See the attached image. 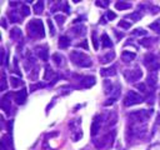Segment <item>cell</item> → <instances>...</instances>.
Wrapping results in <instances>:
<instances>
[{
	"label": "cell",
	"mask_w": 160,
	"mask_h": 150,
	"mask_svg": "<svg viewBox=\"0 0 160 150\" xmlns=\"http://www.w3.org/2000/svg\"><path fill=\"white\" fill-rule=\"evenodd\" d=\"M28 29H29V34L31 35H39V36H44V28H43V23L40 20H33L29 25H28Z\"/></svg>",
	"instance_id": "1"
},
{
	"label": "cell",
	"mask_w": 160,
	"mask_h": 150,
	"mask_svg": "<svg viewBox=\"0 0 160 150\" xmlns=\"http://www.w3.org/2000/svg\"><path fill=\"white\" fill-rule=\"evenodd\" d=\"M143 99H142V96H139L134 91H130L128 93V95H126L125 98V105H134V104H139V103H142Z\"/></svg>",
	"instance_id": "2"
},
{
	"label": "cell",
	"mask_w": 160,
	"mask_h": 150,
	"mask_svg": "<svg viewBox=\"0 0 160 150\" xmlns=\"http://www.w3.org/2000/svg\"><path fill=\"white\" fill-rule=\"evenodd\" d=\"M15 100H16L18 104H24L25 100H26V90L25 89H23L20 93L15 94Z\"/></svg>",
	"instance_id": "3"
},
{
	"label": "cell",
	"mask_w": 160,
	"mask_h": 150,
	"mask_svg": "<svg viewBox=\"0 0 160 150\" xmlns=\"http://www.w3.org/2000/svg\"><path fill=\"white\" fill-rule=\"evenodd\" d=\"M99 129H100V120L95 119V120H94V123H93V125H91V135H95Z\"/></svg>",
	"instance_id": "4"
},
{
	"label": "cell",
	"mask_w": 160,
	"mask_h": 150,
	"mask_svg": "<svg viewBox=\"0 0 160 150\" xmlns=\"http://www.w3.org/2000/svg\"><path fill=\"white\" fill-rule=\"evenodd\" d=\"M101 43H103V46H104V48H110V46L113 45V44H111V41H110V39L108 38L106 34L103 35V40H101Z\"/></svg>",
	"instance_id": "5"
},
{
	"label": "cell",
	"mask_w": 160,
	"mask_h": 150,
	"mask_svg": "<svg viewBox=\"0 0 160 150\" xmlns=\"http://www.w3.org/2000/svg\"><path fill=\"white\" fill-rule=\"evenodd\" d=\"M69 44H70V40L68 39L67 36H63L62 39H60V41H59V46H60V48H67Z\"/></svg>",
	"instance_id": "6"
},
{
	"label": "cell",
	"mask_w": 160,
	"mask_h": 150,
	"mask_svg": "<svg viewBox=\"0 0 160 150\" xmlns=\"http://www.w3.org/2000/svg\"><path fill=\"white\" fill-rule=\"evenodd\" d=\"M115 69L111 68V69H103L101 70V75H104V76H106V75H115Z\"/></svg>",
	"instance_id": "7"
},
{
	"label": "cell",
	"mask_w": 160,
	"mask_h": 150,
	"mask_svg": "<svg viewBox=\"0 0 160 150\" xmlns=\"http://www.w3.org/2000/svg\"><path fill=\"white\" fill-rule=\"evenodd\" d=\"M123 58L125 62H129L130 59H134L135 58V54L134 53H128V51H125V53L123 54Z\"/></svg>",
	"instance_id": "8"
},
{
	"label": "cell",
	"mask_w": 160,
	"mask_h": 150,
	"mask_svg": "<svg viewBox=\"0 0 160 150\" xmlns=\"http://www.w3.org/2000/svg\"><path fill=\"white\" fill-rule=\"evenodd\" d=\"M34 10H35L36 14H39V13L43 11V3H36L35 6H34Z\"/></svg>",
	"instance_id": "9"
},
{
	"label": "cell",
	"mask_w": 160,
	"mask_h": 150,
	"mask_svg": "<svg viewBox=\"0 0 160 150\" xmlns=\"http://www.w3.org/2000/svg\"><path fill=\"white\" fill-rule=\"evenodd\" d=\"M116 8H118V9H128V8H130V4H125V3H116Z\"/></svg>",
	"instance_id": "10"
},
{
	"label": "cell",
	"mask_w": 160,
	"mask_h": 150,
	"mask_svg": "<svg viewBox=\"0 0 160 150\" xmlns=\"http://www.w3.org/2000/svg\"><path fill=\"white\" fill-rule=\"evenodd\" d=\"M113 58H114V53H109V54H106V56H105V58H103V60H101V62L103 63H108V62H110V59H113Z\"/></svg>",
	"instance_id": "11"
},
{
	"label": "cell",
	"mask_w": 160,
	"mask_h": 150,
	"mask_svg": "<svg viewBox=\"0 0 160 150\" xmlns=\"http://www.w3.org/2000/svg\"><path fill=\"white\" fill-rule=\"evenodd\" d=\"M10 83H11V85H13L14 88H15V86H18L19 84H20V81H19L18 79H15V78H11V79H10Z\"/></svg>",
	"instance_id": "12"
},
{
	"label": "cell",
	"mask_w": 160,
	"mask_h": 150,
	"mask_svg": "<svg viewBox=\"0 0 160 150\" xmlns=\"http://www.w3.org/2000/svg\"><path fill=\"white\" fill-rule=\"evenodd\" d=\"M119 26H121V28H124V29H128V28H130V23L120 21V23H119Z\"/></svg>",
	"instance_id": "13"
},
{
	"label": "cell",
	"mask_w": 160,
	"mask_h": 150,
	"mask_svg": "<svg viewBox=\"0 0 160 150\" xmlns=\"http://www.w3.org/2000/svg\"><path fill=\"white\" fill-rule=\"evenodd\" d=\"M150 28H152V29H155L156 31H160V24L159 23H154V24L150 25Z\"/></svg>",
	"instance_id": "14"
},
{
	"label": "cell",
	"mask_w": 160,
	"mask_h": 150,
	"mask_svg": "<svg viewBox=\"0 0 160 150\" xmlns=\"http://www.w3.org/2000/svg\"><path fill=\"white\" fill-rule=\"evenodd\" d=\"M55 19H56V21H58V24H63V23H64V16L56 15V16H55Z\"/></svg>",
	"instance_id": "15"
},
{
	"label": "cell",
	"mask_w": 160,
	"mask_h": 150,
	"mask_svg": "<svg viewBox=\"0 0 160 150\" xmlns=\"http://www.w3.org/2000/svg\"><path fill=\"white\" fill-rule=\"evenodd\" d=\"M108 18H109V19H114V18H115V14L111 13V11H109V13H108Z\"/></svg>",
	"instance_id": "16"
}]
</instances>
